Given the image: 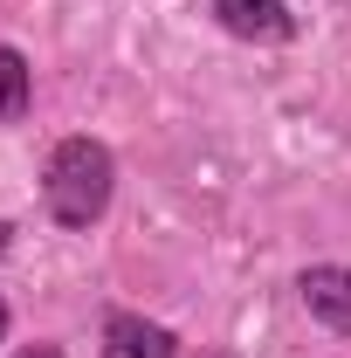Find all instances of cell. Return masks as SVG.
I'll return each mask as SVG.
<instances>
[{
	"mask_svg": "<svg viewBox=\"0 0 351 358\" xmlns=\"http://www.w3.org/2000/svg\"><path fill=\"white\" fill-rule=\"evenodd\" d=\"M214 21L234 42H289L296 35V7L289 0H214Z\"/></svg>",
	"mask_w": 351,
	"mask_h": 358,
	"instance_id": "3957f363",
	"label": "cell"
},
{
	"mask_svg": "<svg viewBox=\"0 0 351 358\" xmlns=\"http://www.w3.org/2000/svg\"><path fill=\"white\" fill-rule=\"evenodd\" d=\"M296 296H303V310L324 324V331H338L351 338V262H317L296 275Z\"/></svg>",
	"mask_w": 351,
	"mask_h": 358,
	"instance_id": "7a4b0ae2",
	"label": "cell"
},
{
	"mask_svg": "<svg viewBox=\"0 0 351 358\" xmlns=\"http://www.w3.org/2000/svg\"><path fill=\"white\" fill-rule=\"evenodd\" d=\"M103 358H179V338L138 310H110L103 317Z\"/></svg>",
	"mask_w": 351,
	"mask_h": 358,
	"instance_id": "277c9868",
	"label": "cell"
},
{
	"mask_svg": "<svg viewBox=\"0 0 351 358\" xmlns=\"http://www.w3.org/2000/svg\"><path fill=\"white\" fill-rule=\"evenodd\" d=\"M110 193H117V159H110L103 138H62L48 152L42 200H48V214H55V227H69V234L96 227L110 214Z\"/></svg>",
	"mask_w": 351,
	"mask_h": 358,
	"instance_id": "6da1fadb",
	"label": "cell"
},
{
	"mask_svg": "<svg viewBox=\"0 0 351 358\" xmlns=\"http://www.w3.org/2000/svg\"><path fill=\"white\" fill-rule=\"evenodd\" d=\"M14 358H62V345H21Z\"/></svg>",
	"mask_w": 351,
	"mask_h": 358,
	"instance_id": "8992f818",
	"label": "cell"
},
{
	"mask_svg": "<svg viewBox=\"0 0 351 358\" xmlns=\"http://www.w3.org/2000/svg\"><path fill=\"white\" fill-rule=\"evenodd\" d=\"M200 358H241V352H227V345H214V352H200Z\"/></svg>",
	"mask_w": 351,
	"mask_h": 358,
	"instance_id": "ba28073f",
	"label": "cell"
},
{
	"mask_svg": "<svg viewBox=\"0 0 351 358\" xmlns=\"http://www.w3.org/2000/svg\"><path fill=\"white\" fill-rule=\"evenodd\" d=\"M7 248H14V221H0V255H7Z\"/></svg>",
	"mask_w": 351,
	"mask_h": 358,
	"instance_id": "52a82bcc",
	"label": "cell"
},
{
	"mask_svg": "<svg viewBox=\"0 0 351 358\" xmlns=\"http://www.w3.org/2000/svg\"><path fill=\"white\" fill-rule=\"evenodd\" d=\"M35 103V69L21 48H0V124H21Z\"/></svg>",
	"mask_w": 351,
	"mask_h": 358,
	"instance_id": "5b68a950",
	"label": "cell"
},
{
	"mask_svg": "<svg viewBox=\"0 0 351 358\" xmlns=\"http://www.w3.org/2000/svg\"><path fill=\"white\" fill-rule=\"evenodd\" d=\"M7 324H14V310H7V303H0V338H7Z\"/></svg>",
	"mask_w": 351,
	"mask_h": 358,
	"instance_id": "9c48e42d",
	"label": "cell"
}]
</instances>
